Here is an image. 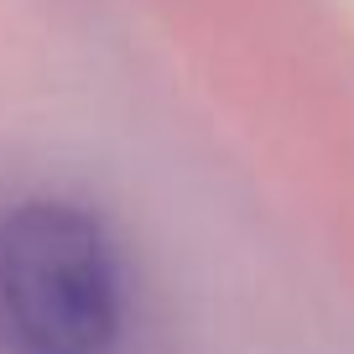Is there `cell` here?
I'll return each mask as SVG.
<instances>
[{"label":"cell","instance_id":"6da1fadb","mask_svg":"<svg viewBox=\"0 0 354 354\" xmlns=\"http://www.w3.org/2000/svg\"><path fill=\"white\" fill-rule=\"evenodd\" d=\"M120 323V255L88 209L32 198L0 219V344L11 354H115Z\"/></svg>","mask_w":354,"mask_h":354}]
</instances>
